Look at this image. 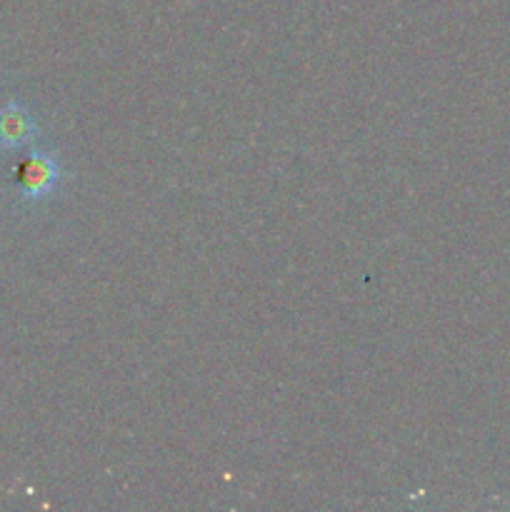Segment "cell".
I'll list each match as a JSON object with an SVG mask.
<instances>
[{
  "label": "cell",
  "instance_id": "cell-2",
  "mask_svg": "<svg viewBox=\"0 0 510 512\" xmlns=\"http://www.w3.org/2000/svg\"><path fill=\"white\" fill-rule=\"evenodd\" d=\"M38 135L33 115L20 103H8L0 108V148L18 150Z\"/></svg>",
  "mask_w": 510,
  "mask_h": 512
},
{
  "label": "cell",
  "instance_id": "cell-1",
  "mask_svg": "<svg viewBox=\"0 0 510 512\" xmlns=\"http://www.w3.org/2000/svg\"><path fill=\"white\" fill-rule=\"evenodd\" d=\"M63 178V168L53 155L33 150L15 165V185L25 200H43Z\"/></svg>",
  "mask_w": 510,
  "mask_h": 512
}]
</instances>
